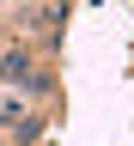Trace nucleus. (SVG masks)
Here are the masks:
<instances>
[{"instance_id":"1","label":"nucleus","mask_w":134,"mask_h":146,"mask_svg":"<svg viewBox=\"0 0 134 146\" xmlns=\"http://www.w3.org/2000/svg\"><path fill=\"white\" fill-rule=\"evenodd\" d=\"M0 79H6V85H25V91H43L49 85L43 73L31 67V55H0Z\"/></svg>"}]
</instances>
